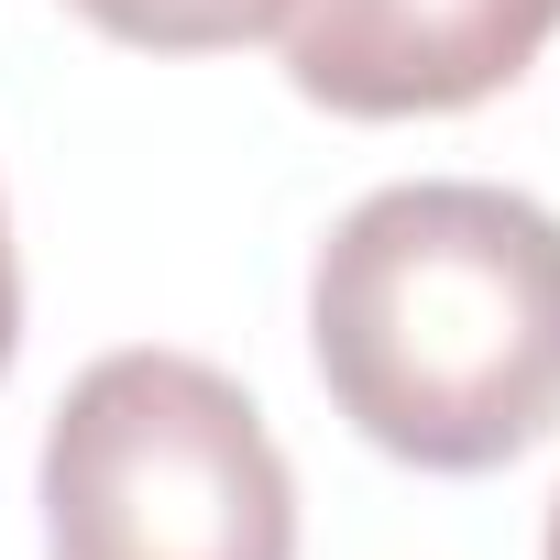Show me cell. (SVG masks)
<instances>
[{"instance_id":"3957f363","label":"cell","mask_w":560,"mask_h":560,"mask_svg":"<svg viewBox=\"0 0 560 560\" xmlns=\"http://www.w3.org/2000/svg\"><path fill=\"white\" fill-rule=\"evenodd\" d=\"M287 78L341 121H440L538 67L560 0H287Z\"/></svg>"},{"instance_id":"8992f818","label":"cell","mask_w":560,"mask_h":560,"mask_svg":"<svg viewBox=\"0 0 560 560\" xmlns=\"http://www.w3.org/2000/svg\"><path fill=\"white\" fill-rule=\"evenodd\" d=\"M538 560H560V494H549V538H538Z\"/></svg>"},{"instance_id":"277c9868","label":"cell","mask_w":560,"mask_h":560,"mask_svg":"<svg viewBox=\"0 0 560 560\" xmlns=\"http://www.w3.org/2000/svg\"><path fill=\"white\" fill-rule=\"evenodd\" d=\"M67 12H89L110 45H143V56H231L287 23V0H67Z\"/></svg>"},{"instance_id":"6da1fadb","label":"cell","mask_w":560,"mask_h":560,"mask_svg":"<svg viewBox=\"0 0 560 560\" xmlns=\"http://www.w3.org/2000/svg\"><path fill=\"white\" fill-rule=\"evenodd\" d=\"M330 407L407 472H494L560 429V220L483 176L341 209L308 264Z\"/></svg>"},{"instance_id":"7a4b0ae2","label":"cell","mask_w":560,"mask_h":560,"mask_svg":"<svg viewBox=\"0 0 560 560\" xmlns=\"http://www.w3.org/2000/svg\"><path fill=\"white\" fill-rule=\"evenodd\" d=\"M56 560H298V472L198 352H100L45 418Z\"/></svg>"},{"instance_id":"5b68a950","label":"cell","mask_w":560,"mask_h":560,"mask_svg":"<svg viewBox=\"0 0 560 560\" xmlns=\"http://www.w3.org/2000/svg\"><path fill=\"white\" fill-rule=\"evenodd\" d=\"M12 352H23V264H12V209H0V385H12Z\"/></svg>"}]
</instances>
